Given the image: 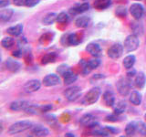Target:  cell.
<instances>
[{
	"mask_svg": "<svg viewBox=\"0 0 146 137\" xmlns=\"http://www.w3.org/2000/svg\"><path fill=\"white\" fill-rule=\"evenodd\" d=\"M23 49L21 48H18L17 50H15V51L13 52V56L16 57V58H21L23 56Z\"/></svg>",
	"mask_w": 146,
	"mask_h": 137,
	"instance_id": "cell-41",
	"label": "cell"
},
{
	"mask_svg": "<svg viewBox=\"0 0 146 137\" xmlns=\"http://www.w3.org/2000/svg\"><path fill=\"white\" fill-rule=\"evenodd\" d=\"M100 64V61L97 59H90L89 62H87V64L84 67V70H83V74L84 75H87L89 74V73L95 70V68H97Z\"/></svg>",
	"mask_w": 146,
	"mask_h": 137,
	"instance_id": "cell-18",
	"label": "cell"
},
{
	"mask_svg": "<svg viewBox=\"0 0 146 137\" xmlns=\"http://www.w3.org/2000/svg\"><path fill=\"white\" fill-rule=\"evenodd\" d=\"M111 3V0H95L94 1V7L99 9V10H103L110 7Z\"/></svg>",
	"mask_w": 146,
	"mask_h": 137,
	"instance_id": "cell-28",
	"label": "cell"
},
{
	"mask_svg": "<svg viewBox=\"0 0 146 137\" xmlns=\"http://www.w3.org/2000/svg\"><path fill=\"white\" fill-rule=\"evenodd\" d=\"M134 1H141V0H134Z\"/></svg>",
	"mask_w": 146,
	"mask_h": 137,
	"instance_id": "cell-48",
	"label": "cell"
},
{
	"mask_svg": "<svg viewBox=\"0 0 146 137\" xmlns=\"http://www.w3.org/2000/svg\"><path fill=\"white\" fill-rule=\"evenodd\" d=\"M135 61H136V58L134 55H128V56H126L124 59H123L122 64L126 70H129V68H131L133 67Z\"/></svg>",
	"mask_w": 146,
	"mask_h": 137,
	"instance_id": "cell-27",
	"label": "cell"
},
{
	"mask_svg": "<svg viewBox=\"0 0 146 137\" xmlns=\"http://www.w3.org/2000/svg\"><path fill=\"white\" fill-rule=\"evenodd\" d=\"M41 87V82L38 80H30L27 81L24 85V90L27 93H32L38 91Z\"/></svg>",
	"mask_w": 146,
	"mask_h": 137,
	"instance_id": "cell-9",
	"label": "cell"
},
{
	"mask_svg": "<svg viewBox=\"0 0 146 137\" xmlns=\"http://www.w3.org/2000/svg\"><path fill=\"white\" fill-rule=\"evenodd\" d=\"M30 136H38V137H43L48 136L49 134V131L48 128H46L42 125H35L30 128Z\"/></svg>",
	"mask_w": 146,
	"mask_h": 137,
	"instance_id": "cell-11",
	"label": "cell"
},
{
	"mask_svg": "<svg viewBox=\"0 0 146 137\" xmlns=\"http://www.w3.org/2000/svg\"><path fill=\"white\" fill-rule=\"evenodd\" d=\"M68 70H70V67H68V65H66V64H62V65H60L57 68V71L58 72V74H60L62 76H63L64 73H66Z\"/></svg>",
	"mask_w": 146,
	"mask_h": 137,
	"instance_id": "cell-36",
	"label": "cell"
},
{
	"mask_svg": "<svg viewBox=\"0 0 146 137\" xmlns=\"http://www.w3.org/2000/svg\"><path fill=\"white\" fill-rule=\"evenodd\" d=\"M119 114H111V115H109L106 117V121H109V122H117L118 121V118H119Z\"/></svg>",
	"mask_w": 146,
	"mask_h": 137,
	"instance_id": "cell-40",
	"label": "cell"
},
{
	"mask_svg": "<svg viewBox=\"0 0 146 137\" xmlns=\"http://www.w3.org/2000/svg\"><path fill=\"white\" fill-rule=\"evenodd\" d=\"M23 29H24V27H23L22 24H17L16 26L8 27V29H7V34L11 35L13 37H18L22 34Z\"/></svg>",
	"mask_w": 146,
	"mask_h": 137,
	"instance_id": "cell-20",
	"label": "cell"
},
{
	"mask_svg": "<svg viewBox=\"0 0 146 137\" xmlns=\"http://www.w3.org/2000/svg\"><path fill=\"white\" fill-rule=\"evenodd\" d=\"M80 122L82 126H85V127L93 128L95 126L99 125L98 122L96 121V118L91 115V114H85V115H83L80 118Z\"/></svg>",
	"mask_w": 146,
	"mask_h": 137,
	"instance_id": "cell-10",
	"label": "cell"
},
{
	"mask_svg": "<svg viewBox=\"0 0 146 137\" xmlns=\"http://www.w3.org/2000/svg\"><path fill=\"white\" fill-rule=\"evenodd\" d=\"M81 95V88L79 86H72L66 89L64 91V96L68 102H74L78 100Z\"/></svg>",
	"mask_w": 146,
	"mask_h": 137,
	"instance_id": "cell-5",
	"label": "cell"
},
{
	"mask_svg": "<svg viewBox=\"0 0 146 137\" xmlns=\"http://www.w3.org/2000/svg\"><path fill=\"white\" fill-rule=\"evenodd\" d=\"M140 46V40L138 37L134 34L129 35L124 40V50L126 52H133L139 48Z\"/></svg>",
	"mask_w": 146,
	"mask_h": 137,
	"instance_id": "cell-3",
	"label": "cell"
},
{
	"mask_svg": "<svg viewBox=\"0 0 146 137\" xmlns=\"http://www.w3.org/2000/svg\"><path fill=\"white\" fill-rule=\"evenodd\" d=\"M141 100H143V97H141V94L139 92V91H132L130 95V102H131V104L136 105L138 106L141 103Z\"/></svg>",
	"mask_w": 146,
	"mask_h": 137,
	"instance_id": "cell-26",
	"label": "cell"
},
{
	"mask_svg": "<svg viewBox=\"0 0 146 137\" xmlns=\"http://www.w3.org/2000/svg\"><path fill=\"white\" fill-rule=\"evenodd\" d=\"M119 131L115 128L110 127V126H104L102 127L100 125H97L93 127L92 132L95 135H100V136H109L111 134H116Z\"/></svg>",
	"mask_w": 146,
	"mask_h": 137,
	"instance_id": "cell-6",
	"label": "cell"
},
{
	"mask_svg": "<svg viewBox=\"0 0 146 137\" xmlns=\"http://www.w3.org/2000/svg\"><path fill=\"white\" fill-rule=\"evenodd\" d=\"M131 78H121L116 83V87L118 90V92L121 96H127L130 93V90L131 88Z\"/></svg>",
	"mask_w": 146,
	"mask_h": 137,
	"instance_id": "cell-4",
	"label": "cell"
},
{
	"mask_svg": "<svg viewBox=\"0 0 146 137\" xmlns=\"http://www.w3.org/2000/svg\"><path fill=\"white\" fill-rule=\"evenodd\" d=\"M137 132V127H136V122H129L125 127V134L127 136H132L135 134Z\"/></svg>",
	"mask_w": 146,
	"mask_h": 137,
	"instance_id": "cell-30",
	"label": "cell"
},
{
	"mask_svg": "<svg viewBox=\"0 0 146 137\" xmlns=\"http://www.w3.org/2000/svg\"><path fill=\"white\" fill-rule=\"evenodd\" d=\"M40 2V0H26L25 6L27 7H33Z\"/></svg>",
	"mask_w": 146,
	"mask_h": 137,
	"instance_id": "cell-38",
	"label": "cell"
},
{
	"mask_svg": "<svg viewBox=\"0 0 146 137\" xmlns=\"http://www.w3.org/2000/svg\"><path fill=\"white\" fill-rule=\"evenodd\" d=\"M46 120H47V122L49 123V124H52L54 122H56V117L54 115H48L46 117Z\"/></svg>",
	"mask_w": 146,
	"mask_h": 137,
	"instance_id": "cell-43",
	"label": "cell"
},
{
	"mask_svg": "<svg viewBox=\"0 0 146 137\" xmlns=\"http://www.w3.org/2000/svg\"><path fill=\"white\" fill-rule=\"evenodd\" d=\"M123 46L120 43H116L112 45L108 49V56L112 59H118L121 57L123 53Z\"/></svg>",
	"mask_w": 146,
	"mask_h": 137,
	"instance_id": "cell-7",
	"label": "cell"
},
{
	"mask_svg": "<svg viewBox=\"0 0 146 137\" xmlns=\"http://www.w3.org/2000/svg\"><path fill=\"white\" fill-rule=\"evenodd\" d=\"M146 83V77L144 75L143 72H139L137 73L135 76V80H134V85L137 89L141 90L144 88Z\"/></svg>",
	"mask_w": 146,
	"mask_h": 137,
	"instance_id": "cell-19",
	"label": "cell"
},
{
	"mask_svg": "<svg viewBox=\"0 0 146 137\" xmlns=\"http://www.w3.org/2000/svg\"><path fill=\"white\" fill-rule=\"evenodd\" d=\"M90 22V18L88 16H81L77 18L75 21V24H76V27L84 29V27H87L89 26Z\"/></svg>",
	"mask_w": 146,
	"mask_h": 137,
	"instance_id": "cell-24",
	"label": "cell"
},
{
	"mask_svg": "<svg viewBox=\"0 0 146 137\" xmlns=\"http://www.w3.org/2000/svg\"><path fill=\"white\" fill-rule=\"evenodd\" d=\"M40 106L38 105H35V104H30L29 107H27L25 112L29 114H38V112H40Z\"/></svg>",
	"mask_w": 146,
	"mask_h": 137,
	"instance_id": "cell-34",
	"label": "cell"
},
{
	"mask_svg": "<svg viewBox=\"0 0 146 137\" xmlns=\"http://www.w3.org/2000/svg\"><path fill=\"white\" fill-rule=\"evenodd\" d=\"M13 14L14 10L11 8L1 9V11H0V20H1V22H7L8 20H10Z\"/></svg>",
	"mask_w": 146,
	"mask_h": 137,
	"instance_id": "cell-22",
	"label": "cell"
},
{
	"mask_svg": "<svg viewBox=\"0 0 146 137\" xmlns=\"http://www.w3.org/2000/svg\"><path fill=\"white\" fill-rule=\"evenodd\" d=\"M57 59V54L54 52H49L46 54L45 56L42 58V63L43 64H48L50 62H54Z\"/></svg>",
	"mask_w": 146,
	"mask_h": 137,
	"instance_id": "cell-32",
	"label": "cell"
},
{
	"mask_svg": "<svg viewBox=\"0 0 146 137\" xmlns=\"http://www.w3.org/2000/svg\"><path fill=\"white\" fill-rule=\"evenodd\" d=\"M33 126L32 122L29 121H21L15 122L14 124H12L10 127L8 128V132L10 134H17L23 132L27 130H29L30 128Z\"/></svg>",
	"mask_w": 146,
	"mask_h": 137,
	"instance_id": "cell-2",
	"label": "cell"
},
{
	"mask_svg": "<svg viewBox=\"0 0 146 137\" xmlns=\"http://www.w3.org/2000/svg\"><path fill=\"white\" fill-rule=\"evenodd\" d=\"M14 44H15V40L11 37H5L1 41L2 47L7 49H10L11 48H13Z\"/></svg>",
	"mask_w": 146,
	"mask_h": 137,
	"instance_id": "cell-31",
	"label": "cell"
},
{
	"mask_svg": "<svg viewBox=\"0 0 146 137\" xmlns=\"http://www.w3.org/2000/svg\"><path fill=\"white\" fill-rule=\"evenodd\" d=\"M63 78H64V83L66 85H70L78 80V76L75 73H73L70 70H68L66 73H64Z\"/></svg>",
	"mask_w": 146,
	"mask_h": 137,
	"instance_id": "cell-21",
	"label": "cell"
},
{
	"mask_svg": "<svg viewBox=\"0 0 146 137\" xmlns=\"http://www.w3.org/2000/svg\"><path fill=\"white\" fill-rule=\"evenodd\" d=\"M29 105L30 103L27 102V100H16V102H13L10 104V110H12L14 112L25 111Z\"/></svg>",
	"mask_w": 146,
	"mask_h": 137,
	"instance_id": "cell-14",
	"label": "cell"
},
{
	"mask_svg": "<svg viewBox=\"0 0 146 137\" xmlns=\"http://www.w3.org/2000/svg\"><path fill=\"white\" fill-rule=\"evenodd\" d=\"M60 83V78L56 74H48L43 79V84L46 87H53Z\"/></svg>",
	"mask_w": 146,
	"mask_h": 137,
	"instance_id": "cell-12",
	"label": "cell"
},
{
	"mask_svg": "<svg viewBox=\"0 0 146 137\" xmlns=\"http://www.w3.org/2000/svg\"><path fill=\"white\" fill-rule=\"evenodd\" d=\"M144 119H145V121H146V113H145V115H144Z\"/></svg>",
	"mask_w": 146,
	"mask_h": 137,
	"instance_id": "cell-47",
	"label": "cell"
},
{
	"mask_svg": "<svg viewBox=\"0 0 146 137\" xmlns=\"http://www.w3.org/2000/svg\"><path fill=\"white\" fill-rule=\"evenodd\" d=\"M9 4H10V3H9L8 0H1V1H0V8L3 9L6 7H7Z\"/></svg>",
	"mask_w": 146,
	"mask_h": 137,
	"instance_id": "cell-44",
	"label": "cell"
},
{
	"mask_svg": "<svg viewBox=\"0 0 146 137\" xmlns=\"http://www.w3.org/2000/svg\"><path fill=\"white\" fill-rule=\"evenodd\" d=\"M102 99L104 104L108 107H113L115 105V96L111 90L105 91L102 95Z\"/></svg>",
	"mask_w": 146,
	"mask_h": 137,
	"instance_id": "cell-16",
	"label": "cell"
},
{
	"mask_svg": "<svg viewBox=\"0 0 146 137\" xmlns=\"http://www.w3.org/2000/svg\"><path fill=\"white\" fill-rule=\"evenodd\" d=\"M26 0H14V4L17 7H21V6H25Z\"/></svg>",
	"mask_w": 146,
	"mask_h": 137,
	"instance_id": "cell-45",
	"label": "cell"
},
{
	"mask_svg": "<svg viewBox=\"0 0 146 137\" xmlns=\"http://www.w3.org/2000/svg\"><path fill=\"white\" fill-rule=\"evenodd\" d=\"M89 9H90V4L88 2H84L82 4L77 5V6L71 7L70 9V15L76 16V15H79V14H82L86 11H88Z\"/></svg>",
	"mask_w": 146,
	"mask_h": 137,
	"instance_id": "cell-13",
	"label": "cell"
},
{
	"mask_svg": "<svg viewBox=\"0 0 146 137\" xmlns=\"http://www.w3.org/2000/svg\"><path fill=\"white\" fill-rule=\"evenodd\" d=\"M40 112H49L50 110L53 109V106L52 104H45V105H42V106H40Z\"/></svg>",
	"mask_w": 146,
	"mask_h": 137,
	"instance_id": "cell-39",
	"label": "cell"
},
{
	"mask_svg": "<svg viewBox=\"0 0 146 137\" xmlns=\"http://www.w3.org/2000/svg\"><path fill=\"white\" fill-rule=\"evenodd\" d=\"M57 17H58V14L56 13H48L42 19V22L45 25H52L53 23L57 21Z\"/></svg>",
	"mask_w": 146,
	"mask_h": 137,
	"instance_id": "cell-29",
	"label": "cell"
},
{
	"mask_svg": "<svg viewBox=\"0 0 146 137\" xmlns=\"http://www.w3.org/2000/svg\"><path fill=\"white\" fill-rule=\"evenodd\" d=\"M102 94V90L99 87H94L91 90H90L88 92L86 93V95L83 97L82 100V103L85 105H91L94 104L95 102H98V100Z\"/></svg>",
	"mask_w": 146,
	"mask_h": 137,
	"instance_id": "cell-1",
	"label": "cell"
},
{
	"mask_svg": "<svg viewBox=\"0 0 146 137\" xmlns=\"http://www.w3.org/2000/svg\"><path fill=\"white\" fill-rule=\"evenodd\" d=\"M68 18H70V17H68V15L66 13V12H61L59 13L58 15V17H57V22L58 23H67L68 21Z\"/></svg>",
	"mask_w": 146,
	"mask_h": 137,
	"instance_id": "cell-35",
	"label": "cell"
},
{
	"mask_svg": "<svg viewBox=\"0 0 146 137\" xmlns=\"http://www.w3.org/2000/svg\"><path fill=\"white\" fill-rule=\"evenodd\" d=\"M130 12L135 19H141L143 16L144 8L143 5H141L140 3H134L130 7Z\"/></svg>",
	"mask_w": 146,
	"mask_h": 137,
	"instance_id": "cell-8",
	"label": "cell"
},
{
	"mask_svg": "<svg viewBox=\"0 0 146 137\" xmlns=\"http://www.w3.org/2000/svg\"><path fill=\"white\" fill-rule=\"evenodd\" d=\"M136 127H137V132H139L141 135L145 136L146 135V124L141 121L136 122Z\"/></svg>",
	"mask_w": 146,
	"mask_h": 137,
	"instance_id": "cell-33",
	"label": "cell"
},
{
	"mask_svg": "<svg viewBox=\"0 0 146 137\" xmlns=\"http://www.w3.org/2000/svg\"><path fill=\"white\" fill-rule=\"evenodd\" d=\"M116 15L120 17H123L126 16V9L123 7H119L116 10Z\"/></svg>",
	"mask_w": 146,
	"mask_h": 137,
	"instance_id": "cell-37",
	"label": "cell"
},
{
	"mask_svg": "<svg viewBox=\"0 0 146 137\" xmlns=\"http://www.w3.org/2000/svg\"><path fill=\"white\" fill-rule=\"evenodd\" d=\"M5 66H6L7 70H9L10 72H17L21 68L20 63L15 61V59H7L6 62H5Z\"/></svg>",
	"mask_w": 146,
	"mask_h": 137,
	"instance_id": "cell-17",
	"label": "cell"
},
{
	"mask_svg": "<svg viewBox=\"0 0 146 137\" xmlns=\"http://www.w3.org/2000/svg\"><path fill=\"white\" fill-rule=\"evenodd\" d=\"M126 109H127V104H126V102H124V100H120V102H117L113 106V112H114V113L121 115V113L125 112Z\"/></svg>",
	"mask_w": 146,
	"mask_h": 137,
	"instance_id": "cell-25",
	"label": "cell"
},
{
	"mask_svg": "<svg viewBox=\"0 0 146 137\" xmlns=\"http://www.w3.org/2000/svg\"><path fill=\"white\" fill-rule=\"evenodd\" d=\"M136 74H137V73H136V70H134L133 68H129V70H128V71H127V75H128V77H129V78H132V77H134Z\"/></svg>",
	"mask_w": 146,
	"mask_h": 137,
	"instance_id": "cell-42",
	"label": "cell"
},
{
	"mask_svg": "<svg viewBox=\"0 0 146 137\" xmlns=\"http://www.w3.org/2000/svg\"><path fill=\"white\" fill-rule=\"evenodd\" d=\"M65 136H70V137H74L75 134H70V132H68V134H66Z\"/></svg>",
	"mask_w": 146,
	"mask_h": 137,
	"instance_id": "cell-46",
	"label": "cell"
},
{
	"mask_svg": "<svg viewBox=\"0 0 146 137\" xmlns=\"http://www.w3.org/2000/svg\"><path fill=\"white\" fill-rule=\"evenodd\" d=\"M66 40H67L66 44L68 46H77L81 42L80 39L79 38V36H78L76 33H71V34L67 35Z\"/></svg>",
	"mask_w": 146,
	"mask_h": 137,
	"instance_id": "cell-23",
	"label": "cell"
},
{
	"mask_svg": "<svg viewBox=\"0 0 146 137\" xmlns=\"http://www.w3.org/2000/svg\"><path fill=\"white\" fill-rule=\"evenodd\" d=\"M86 50L93 57H100L102 53V48H100V46L97 43L88 44V46L86 47Z\"/></svg>",
	"mask_w": 146,
	"mask_h": 137,
	"instance_id": "cell-15",
	"label": "cell"
}]
</instances>
